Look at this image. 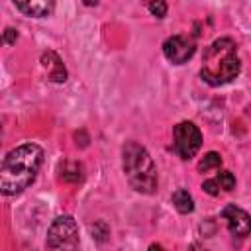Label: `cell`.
<instances>
[{
    "instance_id": "obj_13",
    "label": "cell",
    "mask_w": 251,
    "mask_h": 251,
    "mask_svg": "<svg viewBox=\"0 0 251 251\" xmlns=\"http://www.w3.org/2000/svg\"><path fill=\"white\" fill-rule=\"evenodd\" d=\"M220 165H222V157H220V153L210 151V153H206L204 159L198 163V171H200V173H206V171H210V169H218Z\"/></svg>"
},
{
    "instance_id": "obj_6",
    "label": "cell",
    "mask_w": 251,
    "mask_h": 251,
    "mask_svg": "<svg viewBox=\"0 0 251 251\" xmlns=\"http://www.w3.org/2000/svg\"><path fill=\"white\" fill-rule=\"evenodd\" d=\"M220 216H222V220H226L227 229H229V233H231L233 237L243 239V237H247V235L251 233V216H249L245 210H241L239 206L227 204V206L220 212Z\"/></svg>"
},
{
    "instance_id": "obj_9",
    "label": "cell",
    "mask_w": 251,
    "mask_h": 251,
    "mask_svg": "<svg viewBox=\"0 0 251 251\" xmlns=\"http://www.w3.org/2000/svg\"><path fill=\"white\" fill-rule=\"evenodd\" d=\"M41 65L47 69V76L51 82H65L67 80V69L55 51H43L41 53Z\"/></svg>"
},
{
    "instance_id": "obj_4",
    "label": "cell",
    "mask_w": 251,
    "mask_h": 251,
    "mask_svg": "<svg viewBox=\"0 0 251 251\" xmlns=\"http://www.w3.org/2000/svg\"><path fill=\"white\" fill-rule=\"evenodd\" d=\"M45 245L49 249H76L78 247V226L73 216H59L47 229Z\"/></svg>"
},
{
    "instance_id": "obj_2",
    "label": "cell",
    "mask_w": 251,
    "mask_h": 251,
    "mask_svg": "<svg viewBox=\"0 0 251 251\" xmlns=\"http://www.w3.org/2000/svg\"><path fill=\"white\" fill-rule=\"evenodd\" d=\"M241 63L237 57V45L229 37H220L212 41L202 57L200 76L210 86H224L237 78Z\"/></svg>"
},
{
    "instance_id": "obj_10",
    "label": "cell",
    "mask_w": 251,
    "mask_h": 251,
    "mask_svg": "<svg viewBox=\"0 0 251 251\" xmlns=\"http://www.w3.org/2000/svg\"><path fill=\"white\" fill-rule=\"evenodd\" d=\"M61 178L65 182H71V184H76L84 178V169L78 161H65L63 167H61Z\"/></svg>"
},
{
    "instance_id": "obj_16",
    "label": "cell",
    "mask_w": 251,
    "mask_h": 251,
    "mask_svg": "<svg viewBox=\"0 0 251 251\" xmlns=\"http://www.w3.org/2000/svg\"><path fill=\"white\" fill-rule=\"evenodd\" d=\"M16 39H18V31H16L14 27H6L2 41H4L6 45H14V43H16Z\"/></svg>"
},
{
    "instance_id": "obj_15",
    "label": "cell",
    "mask_w": 251,
    "mask_h": 251,
    "mask_svg": "<svg viewBox=\"0 0 251 251\" xmlns=\"http://www.w3.org/2000/svg\"><path fill=\"white\" fill-rule=\"evenodd\" d=\"M147 8L155 18H165V14H167V2L165 0H149Z\"/></svg>"
},
{
    "instance_id": "obj_7",
    "label": "cell",
    "mask_w": 251,
    "mask_h": 251,
    "mask_svg": "<svg viewBox=\"0 0 251 251\" xmlns=\"http://www.w3.org/2000/svg\"><path fill=\"white\" fill-rule=\"evenodd\" d=\"M163 55L173 65H182L194 55V41L186 35H171L163 43Z\"/></svg>"
},
{
    "instance_id": "obj_3",
    "label": "cell",
    "mask_w": 251,
    "mask_h": 251,
    "mask_svg": "<svg viewBox=\"0 0 251 251\" xmlns=\"http://www.w3.org/2000/svg\"><path fill=\"white\" fill-rule=\"evenodd\" d=\"M122 169L135 192L153 194L157 190V167L149 151L137 141H126L122 147Z\"/></svg>"
},
{
    "instance_id": "obj_5",
    "label": "cell",
    "mask_w": 251,
    "mask_h": 251,
    "mask_svg": "<svg viewBox=\"0 0 251 251\" xmlns=\"http://www.w3.org/2000/svg\"><path fill=\"white\" fill-rule=\"evenodd\" d=\"M202 145V133L192 122H180L173 129V151L188 161L192 159Z\"/></svg>"
},
{
    "instance_id": "obj_11",
    "label": "cell",
    "mask_w": 251,
    "mask_h": 251,
    "mask_svg": "<svg viewBox=\"0 0 251 251\" xmlns=\"http://www.w3.org/2000/svg\"><path fill=\"white\" fill-rule=\"evenodd\" d=\"M171 200H173V206H175L180 214H190V212L194 210V200H192L190 192L184 190V188L175 190L173 196H171Z\"/></svg>"
},
{
    "instance_id": "obj_12",
    "label": "cell",
    "mask_w": 251,
    "mask_h": 251,
    "mask_svg": "<svg viewBox=\"0 0 251 251\" xmlns=\"http://www.w3.org/2000/svg\"><path fill=\"white\" fill-rule=\"evenodd\" d=\"M90 233H92V239L98 241V243H104L110 235V226L104 222V220H96L94 224H90Z\"/></svg>"
},
{
    "instance_id": "obj_14",
    "label": "cell",
    "mask_w": 251,
    "mask_h": 251,
    "mask_svg": "<svg viewBox=\"0 0 251 251\" xmlns=\"http://www.w3.org/2000/svg\"><path fill=\"white\" fill-rule=\"evenodd\" d=\"M216 182L220 184V188L222 190H233V186H235V176H233V173H229V171H220L218 173V176H216Z\"/></svg>"
},
{
    "instance_id": "obj_8",
    "label": "cell",
    "mask_w": 251,
    "mask_h": 251,
    "mask_svg": "<svg viewBox=\"0 0 251 251\" xmlns=\"http://www.w3.org/2000/svg\"><path fill=\"white\" fill-rule=\"evenodd\" d=\"M14 6L29 18H47L55 10V0H12Z\"/></svg>"
},
{
    "instance_id": "obj_1",
    "label": "cell",
    "mask_w": 251,
    "mask_h": 251,
    "mask_svg": "<svg viewBox=\"0 0 251 251\" xmlns=\"http://www.w3.org/2000/svg\"><path fill=\"white\" fill-rule=\"evenodd\" d=\"M43 163V149L37 143H22L12 149L0 165V190L6 196L24 192L37 176Z\"/></svg>"
},
{
    "instance_id": "obj_17",
    "label": "cell",
    "mask_w": 251,
    "mask_h": 251,
    "mask_svg": "<svg viewBox=\"0 0 251 251\" xmlns=\"http://www.w3.org/2000/svg\"><path fill=\"white\" fill-rule=\"evenodd\" d=\"M202 188H204L208 194H212V196H216V194L220 192V184L216 182V178H212V180H206V182L202 184Z\"/></svg>"
},
{
    "instance_id": "obj_18",
    "label": "cell",
    "mask_w": 251,
    "mask_h": 251,
    "mask_svg": "<svg viewBox=\"0 0 251 251\" xmlns=\"http://www.w3.org/2000/svg\"><path fill=\"white\" fill-rule=\"evenodd\" d=\"M82 2H84L86 6H96V4H98V0H82Z\"/></svg>"
}]
</instances>
